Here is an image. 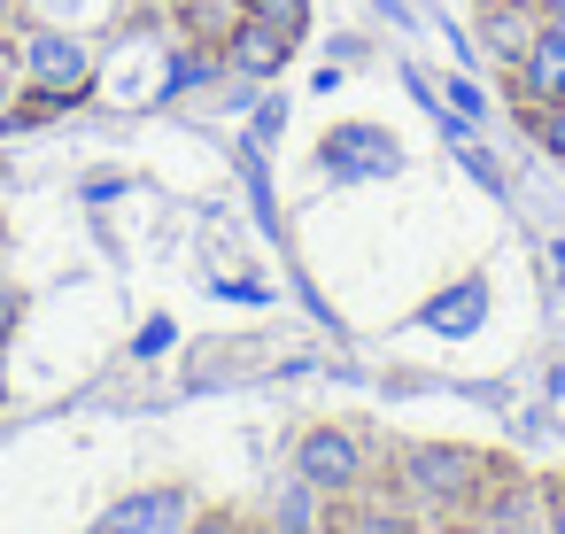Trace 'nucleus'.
<instances>
[{
  "mask_svg": "<svg viewBox=\"0 0 565 534\" xmlns=\"http://www.w3.org/2000/svg\"><path fill=\"white\" fill-rule=\"evenodd\" d=\"M17 63H24V86H32V109H17V117H47V109H71V102L94 94V55L71 32H32Z\"/></svg>",
  "mask_w": 565,
  "mask_h": 534,
  "instance_id": "f257e3e1",
  "label": "nucleus"
},
{
  "mask_svg": "<svg viewBox=\"0 0 565 534\" xmlns=\"http://www.w3.org/2000/svg\"><path fill=\"white\" fill-rule=\"evenodd\" d=\"M403 480H411V495L457 503V495H472L488 480V457H472V449H411L403 457Z\"/></svg>",
  "mask_w": 565,
  "mask_h": 534,
  "instance_id": "f03ea898",
  "label": "nucleus"
},
{
  "mask_svg": "<svg viewBox=\"0 0 565 534\" xmlns=\"http://www.w3.org/2000/svg\"><path fill=\"white\" fill-rule=\"evenodd\" d=\"M295 472H302V488L333 495V488H349V480L364 472V457H356V441H349L341 426H310V434L295 441Z\"/></svg>",
  "mask_w": 565,
  "mask_h": 534,
  "instance_id": "7ed1b4c3",
  "label": "nucleus"
},
{
  "mask_svg": "<svg viewBox=\"0 0 565 534\" xmlns=\"http://www.w3.org/2000/svg\"><path fill=\"white\" fill-rule=\"evenodd\" d=\"M186 519H194L186 488H140V495L109 503L94 534H171V526H186Z\"/></svg>",
  "mask_w": 565,
  "mask_h": 534,
  "instance_id": "20e7f679",
  "label": "nucleus"
},
{
  "mask_svg": "<svg viewBox=\"0 0 565 534\" xmlns=\"http://www.w3.org/2000/svg\"><path fill=\"white\" fill-rule=\"evenodd\" d=\"M511 71H519V94H526L534 109L565 102V32H557V24H534V40H526V55H519Z\"/></svg>",
  "mask_w": 565,
  "mask_h": 534,
  "instance_id": "39448f33",
  "label": "nucleus"
},
{
  "mask_svg": "<svg viewBox=\"0 0 565 534\" xmlns=\"http://www.w3.org/2000/svg\"><path fill=\"white\" fill-rule=\"evenodd\" d=\"M326 171H341V179L395 171V148H387V132H372V125H341V132L326 140Z\"/></svg>",
  "mask_w": 565,
  "mask_h": 534,
  "instance_id": "423d86ee",
  "label": "nucleus"
},
{
  "mask_svg": "<svg viewBox=\"0 0 565 534\" xmlns=\"http://www.w3.org/2000/svg\"><path fill=\"white\" fill-rule=\"evenodd\" d=\"M287 55H295V47H287L279 32H264L256 17H241V24H233V40H225V63H233V71H248V78H271Z\"/></svg>",
  "mask_w": 565,
  "mask_h": 534,
  "instance_id": "0eeeda50",
  "label": "nucleus"
},
{
  "mask_svg": "<svg viewBox=\"0 0 565 534\" xmlns=\"http://www.w3.org/2000/svg\"><path fill=\"white\" fill-rule=\"evenodd\" d=\"M241 17H256L264 32H279L287 47L310 32V0H241Z\"/></svg>",
  "mask_w": 565,
  "mask_h": 534,
  "instance_id": "6e6552de",
  "label": "nucleus"
},
{
  "mask_svg": "<svg viewBox=\"0 0 565 534\" xmlns=\"http://www.w3.org/2000/svg\"><path fill=\"white\" fill-rule=\"evenodd\" d=\"M426 318H434V325H441V333H465V325H472V318H480V287H457V295H449V302H434V310H426Z\"/></svg>",
  "mask_w": 565,
  "mask_h": 534,
  "instance_id": "1a4fd4ad",
  "label": "nucleus"
},
{
  "mask_svg": "<svg viewBox=\"0 0 565 534\" xmlns=\"http://www.w3.org/2000/svg\"><path fill=\"white\" fill-rule=\"evenodd\" d=\"M534 140H542V156H557V163H565V102L534 109Z\"/></svg>",
  "mask_w": 565,
  "mask_h": 534,
  "instance_id": "9d476101",
  "label": "nucleus"
},
{
  "mask_svg": "<svg viewBox=\"0 0 565 534\" xmlns=\"http://www.w3.org/2000/svg\"><path fill=\"white\" fill-rule=\"evenodd\" d=\"M17 94H24V63L0 47V125H17Z\"/></svg>",
  "mask_w": 565,
  "mask_h": 534,
  "instance_id": "9b49d317",
  "label": "nucleus"
},
{
  "mask_svg": "<svg viewBox=\"0 0 565 534\" xmlns=\"http://www.w3.org/2000/svg\"><path fill=\"white\" fill-rule=\"evenodd\" d=\"M186 534H241V519H225V511H210V519H186Z\"/></svg>",
  "mask_w": 565,
  "mask_h": 534,
  "instance_id": "f8f14e48",
  "label": "nucleus"
},
{
  "mask_svg": "<svg viewBox=\"0 0 565 534\" xmlns=\"http://www.w3.org/2000/svg\"><path fill=\"white\" fill-rule=\"evenodd\" d=\"M310 495H318V488H310ZM310 495H287V534H302V526H310Z\"/></svg>",
  "mask_w": 565,
  "mask_h": 534,
  "instance_id": "ddd939ff",
  "label": "nucleus"
},
{
  "mask_svg": "<svg viewBox=\"0 0 565 534\" xmlns=\"http://www.w3.org/2000/svg\"><path fill=\"white\" fill-rule=\"evenodd\" d=\"M364 534H411V526H403V519H387V511H372V519H364Z\"/></svg>",
  "mask_w": 565,
  "mask_h": 534,
  "instance_id": "4468645a",
  "label": "nucleus"
},
{
  "mask_svg": "<svg viewBox=\"0 0 565 534\" xmlns=\"http://www.w3.org/2000/svg\"><path fill=\"white\" fill-rule=\"evenodd\" d=\"M9 325H17V295H9V287H0V333H9Z\"/></svg>",
  "mask_w": 565,
  "mask_h": 534,
  "instance_id": "2eb2a0df",
  "label": "nucleus"
},
{
  "mask_svg": "<svg viewBox=\"0 0 565 534\" xmlns=\"http://www.w3.org/2000/svg\"><path fill=\"white\" fill-rule=\"evenodd\" d=\"M534 17H542V24H557V17H565V0H534Z\"/></svg>",
  "mask_w": 565,
  "mask_h": 534,
  "instance_id": "dca6fc26",
  "label": "nucleus"
},
{
  "mask_svg": "<svg viewBox=\"0 0 565 534\" xmlns=\"http://www.w3.org/2000/svg\"><path fill=\"white\" fill-rule=\"evenodd\" d=\"M550 534H565V511H550Z\"/></svg>",
  "mask_w": 565,
  "mask_h": 534,
  "instance_id": "f3484780",
  "label": "nucleus"
},
{
  "mask_svg": "<svg viewBox=\"0 0 565 534\" xmlns=\"http://www.w3.org/2000/svg\"><path fill=\"white\" fill-rule=\"evenodd\" d=\"M503 9H534V0H503Z\"/></svg>",
  "mask_w": 565,
  "mask_h": 534,
  "instance_id": "a211bd4d",
  "label": "nucleus"
},
{
  "mask_svg": "<svg viewBox=\"0 0 565 534\" xmlns=\"http://www.w3.org/2000/svg\"><path fill=\"white\" fill-rule=\"evenodd\" d=\"M557 32H565V17H557Z\"/></svg>",
  "mask_w": 565,
  "mask_h": 534,
  "instance_id": "6ab92c4d",
  "label": "nucleus"
}]
</instances>
